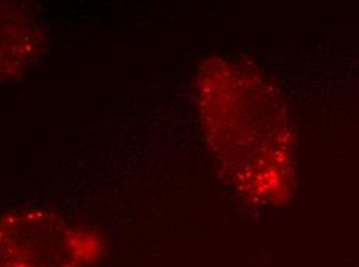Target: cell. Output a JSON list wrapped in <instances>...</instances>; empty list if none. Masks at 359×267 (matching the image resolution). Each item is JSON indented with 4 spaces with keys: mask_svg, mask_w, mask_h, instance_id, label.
Here are the masks:
<instances>
[{
    "mask_svg": "<svg viewBox=\"0 0 359 267\" xmlns=\"http://www.w3.org/2000/svg\"><path fill=\"white\" fill-rule=\"evenodd\" d=\"M43 33L24 6H6L2 13V71L24 70L41 53Z\"/></svg>",
    "mask_w": 359,
    "mask_h": 267,
    "instance_id": "3",
    "label": "cell"
},
{
    "mask_svg": "<svg viewBox=\"0 0 359 267\" xmlns=\"http://www.w3.org/2000/svg\"><path fill=\"white\" fill-rule=\"evenodd\" d=\"M197 98L209 147L233 187L269 205L293 190V136L280 96L248 65L209 57L200 65Z\"/></svg>",
    "mask_w": 359,
    "mask_h": 267,
    "instance_id": "1",
    "label": "cell"
},
{
    "mask_svg": "<svg viewBox=\"0 0 359 267\" xmlns=\"http://www.w3.org/2000/svg\"><path fill=\"white\" fill-rule=\"evenodd\" d=\"M102 252L98 232L53 212L11 209L2 217V267H92Z\"/></svg>",
    "mask_w": 359,
    "mask_h": 267,
    "instance_id": "2",
    "label": "cell"
}]
</instances>
